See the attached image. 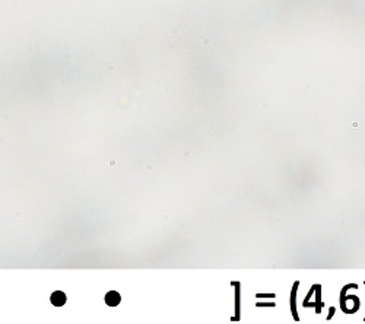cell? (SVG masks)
I'll list each match as a JSON object with an SVG mask.
<instances>
[{
  "label": "cell",
  "instance_id": "cell-1",
  "mask_svg": "<svg viewBox=\"0 0 365 324\" xmlns=\"http://www.w3.org/2000/svg\"><path fill=\"white\" fill-rule=\"evenodd\" d=\"M66 294H63L62 291H56L51 294V298H50V301H51V304L56 305V307H62V305L66 304Z\"/></svg>",
  "mask_w": 365,
  "mask_h": 324
},
{
  "label": "cell",
  "instance_id": "cell-2",
  "mask_svg": "<svg viewBox=\"0 0 365 324\" xmlns=\"http://www.w3.org/2000/svg\"><path fill=\"white\" fill-rule=\"evenodd\" d=\"M120 301H121L120 294L115 291H111L105 295V302H107V305H110V307H117V305L120 304Z\"/></svg>",
  "mask_w": 365,
  "mask_h": 324
}]
</instances>
